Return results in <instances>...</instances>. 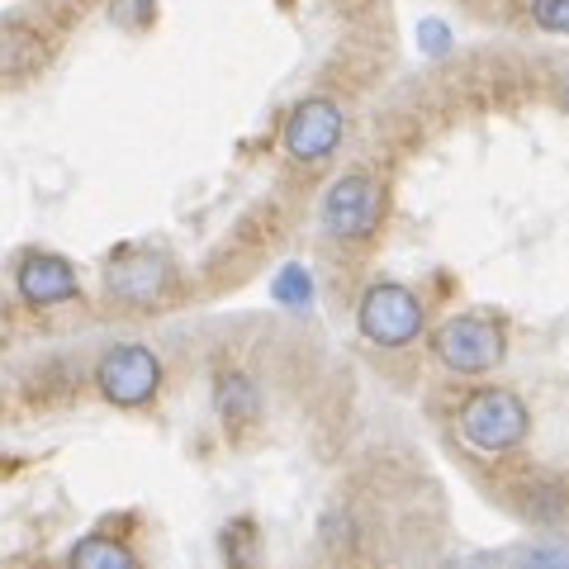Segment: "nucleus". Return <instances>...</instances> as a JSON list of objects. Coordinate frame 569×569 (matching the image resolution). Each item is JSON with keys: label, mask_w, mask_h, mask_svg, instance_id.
I'll return each instance as SVG.
<instances>
[{"label": "nucleus", "mask_w": 569, "mask_h": 569, "mask_svg": "<svg viewBox=\"0 0 569 569\" xmlns=\"http://www.w3.org/2000/svg\"><path fill=\"white\" fill-rule=\"evenodd\" d=\"M162 284H167L162 261H119L110 271V290L119 299H129V305H152L162 295Z\"/></svg>", "instance_id": "6e6552de"}, {"label": "nucleus", "mask_w": 569, "mask_h": 569, "mask_svg": "<svg viewBox=\"0 0 569 569\" xmlns=\"http://www.w3.org/2000/svg\"><path fill=\"white\" fill-rule=\"evenodd\" d=\"M531 20L550 33H569V0H531Z\"/></svg>", "instance_id": "ddd939ff"}, {"label": "nucleus", "mask_w": 569, "mask_h": 569, "mask_svg": "<svg viewBox=\"0 0 569 569\" xmlns=\"http://www.w3.org/2000/svg\"><path fill=\"white\" fill-rule=\"evenodd\" d=\"M342 110L332 100H305L284 123V152L295 162H328L337 142H342Z\"/></svg>", "instance_id": "423d86ee"}, {"label": "nucleus", "mask_w": 569, "mask_h": 569, "mask_svg": "<svg viewBox=\"0 0 569 569\" xmlns=\"http://www.w3.org/2000/svg\"><path fill=\"white\" fill-rule=\"evenodd\" d=\"M71 565H81V569H133V550L110 541V537H86L81 546H71Z\"/></svg>", "instance_id": "9d476101"}, {"label": "nucleus", "mask_w": 569, "mask_h": 569, "mask_svg": "<svg viewBox=\"0 0 569 569\" xmlns=\"http://www.w3.org/2000/svg\"><path fill=\"white\" fill-rule=\"evenodd\" d=\"M527 427H531L527 403L512 395V389H479V395H470L466 408H460V432L485 456L518 451L527 441Z\"/></svg>", "instance_id": "f257e3e1"}, {"label": "nucleus", "mask_w": 569, "mask_h": 569, "mask_svg": "<svg viewBox=\"0 0 569 569\" xmlns=\"http://www.w3.org/2000/svg\"><path fill=\"white\" fill-rule=\"evenodd\" d=\"M271 295H276V305H284V309H309L313 305V276L305 271V266H280V276L271 280Z\"/></svg>", "instance_id": "9b49d317"}, {"label": "nucleus", "mask_w": 569, "mask_h": 569, "mask_svg": "<svg viewBox=\"0 0 569 569\" xmlns=\"http://www.w3.org/2000/svg\"><path fill=\"white\" fill-rule=\"evenodd\" d=\"M43 39L33 29H0V77H24V71H33L43 62Z\"/></svg>", "instance_id": "1a4fd4ad"}, {"label": "nucleus", "mask_w": 569, "mask_h": 569, "mask_svg": "<svg viewBox=\"0 0 569 569\" xmlns=\"http://www.w3.org/2000/svg\"><path fill=\"white\" fill-rule=\"evenodd\" d=\"M565 104H569V71H565Z\"/></svg>", "instance_id": "2eb2a0df"}, {"label": "nucleus", "mask_w": 569, "mask_h": 569, "mask_svg": "<svg viewBox=\"0 0 569 569\" xmlns=\"http://www.w3.org/2000/svg\"><path fill=\"white\" fill-rule=\"evenodd\" d=\"M422 299L408 290V284H370V290L361 295V309H356V328H361L366 342L376 347H408L422 337Z\"/></svg>", "instance_id": "f03ea898"}, {"label": "nucleus", "mask_w": 569, "mask_h": 569, "mask_svg": "<svg viewBox=\"0 0 569 569\" xmlns=\"http://www.w3.org/2000/svg\"><path fill=\"white\" fill-rule=\"evenodd\" d=\"M422 33H427V48H432V52L447 48V43H441V24H422Z\"/></svg>", "instance_id": "4468645a"}, {"label": "nucleus", "mask_w": 569, "mask_h": 569, "mask_svg": "<svg viewBox=\"0 0 569 569\" xmlns=\"http://www.w3.org/2000/svg\"><path fill=\"white\" fill-rule=\"evenodd\" d=\"M219 408H223V418L228 422H247L257 413V395H252V385H247L242 376H228L223 389H219Z\"/></svg>", "instance_id": "f8f14e48"}, {"label": "nucleus", "mask_w": 569, "mask_h": 569, "mask_svg": "<svg viewBox=\"0 0 569 569\" xmlns=\"http://www.w3.org/2000/svg\"><path fill=\"white\" fill-rule=\"evenodd\" d=\"M432 351L456 376H489V370L503 361V332L475 313H460L432 332Z\"/></svg>", "instance_id": "7ed1b4c3"}, {"label": "nucleus", "mask_w": 569, "mask_h": 569, "mask_svg": "<svg viewBox=\"0 0 569 569\" xmlns=\"http://www.w3.org/2000/svg\"><path fill=\"white\" fill-rule=\"evenodd\" d=\"M77 271L62 261V257H29L20 266V295H24V305H62V299H77Z\"/></svg>", "instance_id": "0eeeda50"}, {"label": "nucleus", "mask_w": 569, "mask_h": 569, "mask_svg": "<svg viewBox=\"0 0 569 569\" xmlns=\"http://www.w3.org/2000/svg\"><path fill=\"white\" fill-rule=\"evenodd\" d=\"M380 213H385V194L370 176H342L323 194V228L332 238H347V242L370 238L380 228Z\"/></svg>", "instance_id": "39448f33"}, {"label": "nucleus", "mask_w": 569, "mask_h": 569, "mask_svg": "<svg viewBox=\"0 0 569 569\" xmlns=\"http://www.w3.org/2000/svg\"><path fill=\"white\" fill-rule=\"evenodd\" d=\"M96 385H100V395L110 403L138 408V403H148L157 395V385H162V361H157L148 347H138V342L114 347V351L100 356Z\"/></svg>", "instance_id": "20e7f679"}]
</instances>
